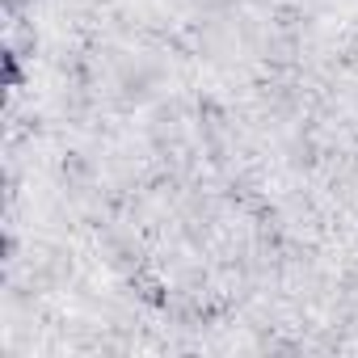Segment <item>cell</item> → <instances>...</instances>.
Listing matches in <instances>:
<instances>
[{
  "mask_svg": "<svg viewBox=\"0 0 358 358\" xmlns=\"http://www.w3.org/2000/svg\"><path fill=\"white\" fill-rule=\"evenodd\" d=\"M5 76H9V89H22V51L17 47L5 51Z\"/></svg>",
  "mask_w": 358,
  "mask_h": 358,
  "instance_id": "obj_1",
  "label": "cell"
}]
</instances>
